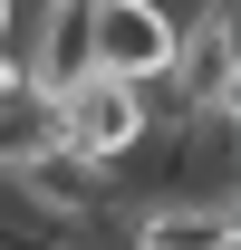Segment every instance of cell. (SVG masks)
I'll return each instance as SVG.
<instances>
[{
    "instance_id": "6da1fadb",
    "label": "cell",
    "mask_w": 241,
    "mask_h": 250,
    "mask_svg": "<svg viewBox=\"0 0 241 250\" xmlns=\"http://www.w3.org/2000/svg\"><path fill=\"white\" fill-rule=\"evenodd\" d=\"M164 106L183 125L241 116V10L232 0H193L174 29V67H164Z\"/></svg>"
},
{
    "instance_id": "5b68a950",
    "label": "cell",
    "mask_w": 241,
    "mask_h": 250,
    "mask_svg": "<svg viewBox=\"0 0 241 250\" xmlns=\"http://www.w3.org/2000/svg\"><path fill=\"white\" fill-rule=\"evenodd\" d=\"M0 183L20 192L29 212H48L58 231H96V221H116V173H96V164H77L68 145H48V154H29V164H10Z\"/></svg>"
},
{
    "instance_id": "7a4b0ae2",
    "label": "cell",
    "mask_w": 241,
    "mask_h": 250,
    "mask_svg": "<svg viewBox=\"0 0 241 250\" xmlns=\"http://www.w3.org/2000/svg\"><path fill=\"white\" fill-rule=\"evenodd\" d=\"M48 125H58V145L77 164H96V173H125L135 164V145L154 135V96L145 87H125V77H77L68 96H48Z\"/></svg>"
},
{
    "instance_id": "3957f363",
    "label": "cell",
    "mask_w": 241,
    "mask_h": 250,
    "mask_svg": "<svg viewBox=\"0 0 241 250\" xmlns=\"http://www.w3.org/2000/svg\"><path fill=\"white\" fill-rule=\"evenodd\" d=\"M174 10L164 0H87V67L125 77V87H164L174 67Z\"/></svg>"
},
{
    "instance_id": "8992f818",
    "label": "cell",
    "mask_w": 241,
    "mask_h": 250,
    "mask_svg": "<svg viewBox=\"0 0 241 250\" xmlns=\"http://www.w3.org/2000/svg\"><path fill=\"white\" fill-rule=\"evenodd\" d=\"M20 20H29V0H0V48H20Z\"/></svg>"
},
{
    "instance_id": "277c9868",
    "label": "cell",
    "mask_w": 241,
    "mask_h": 250,
    "mask_svg": "<svg viewBox=\"0 0 241 250\" xmlns=\"http://www.w3.org/2000/svg\"><path fill=\"white\" fill-rule=\"evenodd\" d=\"M106 250H241V192H212V202H116Z\"/></svg>"
}]
</instances>
